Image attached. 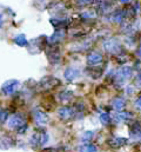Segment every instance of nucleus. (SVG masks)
<instances>
[{
	"label": "nucleus",
	"mask_w": 141,
	"mask_h": 152,
	"mask_svg": "<svg viewBox=\"0 0 141 152\" xmlns=\"http://www.w3.org/2000/svg\"><path fill=\"white\" fill-rule=\"evenodd\" d=\"M8 127L17 130V132H19V133H25V131L27 130V124L23 117L14 114L8 120Z\"/></svg>",
	"instance_id": "1"
},
{
	"label": "nucleus",
	"mask_w": 141,
	"mask_h": 152,
	"mask_svg": "<svg viewBox=\"0 0 141 152\" xmlns=\"http://www.w3.org/2000/svg\"><path fill=\"white\" fill-rule=\"evenodd\" d=\"M18 86H19V81L15 80V79H11V80L6 81V83L2 85L1 90H2V92H4L5 94H12V93L15 91V88H17Z\"/></svg>",
	"instance_id": "2"
},
{
	"label": "nucleus",
	"mask_w": 141,
	"mask_h": 152,
	"mask_svg": "<svg viewBox=\"0 0 141 152\" xmlns=\"http://www.w3.org/2000/svg\"><path fill=\"white\" fill-rule=\"evenodd\" d=\"M47 140H48V136H47V133H46V132H40V133H35L34 136L32 137L31 143H32L34 146H38V145L40 146V145L46 144Z\"/></svg>",
	"instance_id": "3"
},
{
	"label": "nucleus",
	"mask_w": 141,
	"mask_h": 152,
	"mask_svg": "<svg viewBox=\"0 0 141 152\" xmlns=\"http://www.w3.org/2000/svg\"><path fill=\"white\" fill-rule=\"evenodd\" d=\"M131 76H132V70H131L129 67H122V69L118 72L116 78H118L119 80H126V79H129Z\"/></svg>",
	"instance_id": "4"
},
{
	"label": "nucleus",
	"mask_w": 141,
	"mask_h": 152,
	"mask_svg": "<svg viewBox=\"0 0 141 152\" xmlns=\"http://www.w3.org/2000/svg\"><path fill=\"white\" fill-rule=\"evenodd\" d=\"M127 143V139L125 138H112L108 140V144L114 148V149H118V148H121L122 145H125Z\"/></svg>",
	"instance_id": "5"
},
{
	"label": "nucleus",
	"mask_w": 141,
	"mask_h": 152,
	"mask_svg": "<svg viewBox=\"0 0 141 152\" xmlns=\"http://www.w3.org/2000/svg\"><path fill=\"white\" fill-rule=\"evenodd\" d=\"M59 115H60V118L61 119H64V120H68L70 118L73 117V110L70 109V107H61L60 110H59Z\"/></svg>",
	"instance_id": "6"
},
{
	"label": "nucleus",
	"mask_w": 141,
	"mask_h": 152,
	"mask_svg": "<svg viewBox=\"0 0 141 152\" xmlns=\"http://www.w3.org/2000/svg\"><path fill=\"white\" fill-rule=\"evenodd\" d=\"M87 59H88V64L89 65H97V64L102 61V56L99 54V53H91Z\"/></svg>",
	"instance_id": "7"
},
{
	"label": "nucleus",
	"mask_w": 141,
	"mask_h": 152,
	"mask_svg": "<svg viewBox=\"0 0 141 152\" xmlns=\"http://www.w3.org/2000/svg\"><path fill=\"white\" fill-rule=\"evenodd\" d=\"M80 75V72L76 70V69H73V67H70V69H67L66 71H65V78L67 79V80H74L75 78H78Z\"/></svg>",
	"instance_id": "8"
},
{
	"label": "nucleus",
	"mask_w": 141,
	"mask_h": 152,
	"mask_svg": "<svg viewBox=\"0 0 141 152\" xmlns=\"http://www.w3.org/2000/svg\"><path fill=\"white\" fill-rule=\"evenodd\" d=\"M34 118L38 124H45V123H47V119H48L46 113L42 111H35Z\"/></svg>",
	"instance_id": "9"
},
{
	"label": "nucleus",
	"mask_w": 141,
	"mask_h": 152,
	"mask_svg": "<svg viewBox=\"0 0 141 152\" xmlns=\"http://www.w3.org/2000/svg\"><path fill=\"white\" fill-rule=\"evenodd\" d=\"M11 146H12V138L5 136V137H2V138L0 139V149L6 150V149H8V148H11Z\"/></svg>",
	"instance_id": "10"
},
{
	"label": "nucleus",
	"mask_w": 141,
	"mask_h": 152,
	"mask_svg": "<svg viewBox=\"0 0 141 152\" xmlns=\"http://www.w3.org/2000/svg\"><path fill=\"white\" fill-rule=\"evenodd\" d=\"M112 105H113V107H114L115 110H121V109L125 106V99H122V98H115V99L113 100Z\"/></svg>",
	"instance_id": "11"
},
{
	"label": "nucleus",
	"mask_w": 141,
	"mask_h": 152,
	"mask_svg": "<svg viewBox=\"0 0 141 152\" xmlns=\"http://www.w3.org/2000/svg\"><path fill=\"white\" fill-rule=\"evenodd\" d=\"M14 42L19 46H26L27 45V40H26V37L24 34H19L14 38Z\"/></svg>",
	"instance_id": "12"
},
{
	"label": "nucleus",
	"mask_w": 141,
	"mask_h": 152,
	"mask_svg": "<svg viewBox=\"0 0 141 152\" xmlns=\"http://www.w3.org/2000/svg\"><path fill=\"white\" fill-rule=\"evenodd\" d=\"M131 134L135 138H139L140 137V126H139V123H135L134 125H132L131 127Z\"/></svg>",
	"instance_id": "13"
},
{
	"label": "nucleus",
	"mask_w": 141,
	"mask_h": 152,
	"mask_svg": "<svg viewBox=\"0 0 141 152\" xmlns=\"http://www.w3.org/2000/svg\"><path fill=\"white\" fill-rule=\"evenodd\" d=\"M129 118H131V113H129V112H127V111L120 112V113L118 114V119H119V120H122V121L128 120Z\"/></svg>",
	"instance_id": "14"
},
{
	"label": "nucleus",
	"mask_w": 141,
	"mask_h": 152,
	"mask_svg": "<svg viewBox=\"0 0 141 152\" xmlns=\"http://www.w3.org/2000/svg\"><path fill=\"white\" fill-rule=\"evenodd\" d=\"M80 152H97V148H95L94 145L87 144V145H85L84 148H81V151Z\"/></svg>",
	"instance_id": "15"
},
{
	"label": "nucleus",
	"mask_w": 141,
	"mask_h": 152,
	"mask_svg": "<svg viewBox=\"0 0 141 152\" xmlns=\"http://www.w3.org/2000/svg\"><path fill=\"white\" fill-rule=\"evenodd\" d=\"M100 120H101V123L102 124H108L109 121H110V115L108 113H106V112H104V113L100 115Z\"/></svg>",
	"instance_id": "16"
},
{
	"label": "nucleus",
	"mask_w": 141,
	"mask_h": 152,
	"mask_svg": "<svg viewBox=\"0 0 141 152\" xmlns=\"http://www.w3.org/2000/svg\"><path fill=\"white\" fill-rule=\"evenodd\" d=\"M8 117L7 111H0V123H4Z\"/></svg>",
	"instance_id": "17"
},
{
	"label": "nucleus",
	"mask_w": 141,
	"mask_h": 152,
	"mask_svg": "<svg viewBox=\"0 0 141 152\" xmlns=\"http://www.w3.org/2000/svg\"><path fill=\"white\" fill-rule=\"evenodd\" d=\"M94 136V132H92V131H87L85 134H84V139L85 140H91V138Z\"/></svg>",
	"instance_id": "18"
},
{
	"label": "nucleus",
	"mask_w": 141,
	"mask_h": 152,
	"mask_svg": "<svg viewBox=\"0 0 141 152\" xmlns=\"http://www.w3.org/2000/svg\"><path fill=\"white\" fill-rule=\"evenodd\" d=\"M1 25H2V18H1V15H0V27H1Z\"/></svg>",
	"instance_id": "19"
},
{
	"label": "nucleus",
	"mask_w": 141,
	"mask_h": 152,
	"mask_svg": "<svg viewBox=\"0 0 141 152\" xmlns=\"http://www.w3.org/2000/svg\"><path fill=\"white\" fill-rule=\"evenodd\" d=\"M120 1H121V2H128L129 0H120Z\"/></svg>",
	"instance_id": "20"
},
{
	"label": "nucleus",
	"mask_w": 141,
	"mask_h": 152,
	"mask_svg": "<svg viewBox=\"0 0 141 152\" xmlns=\"http://www.w3.org/2000/svg\"><path fill=\"white\" fill-rule=\"evenodd\" d=\"M49 152H54V151H49Z\"/></svg>",
	"instance_id": "21"
}]
</instances>
